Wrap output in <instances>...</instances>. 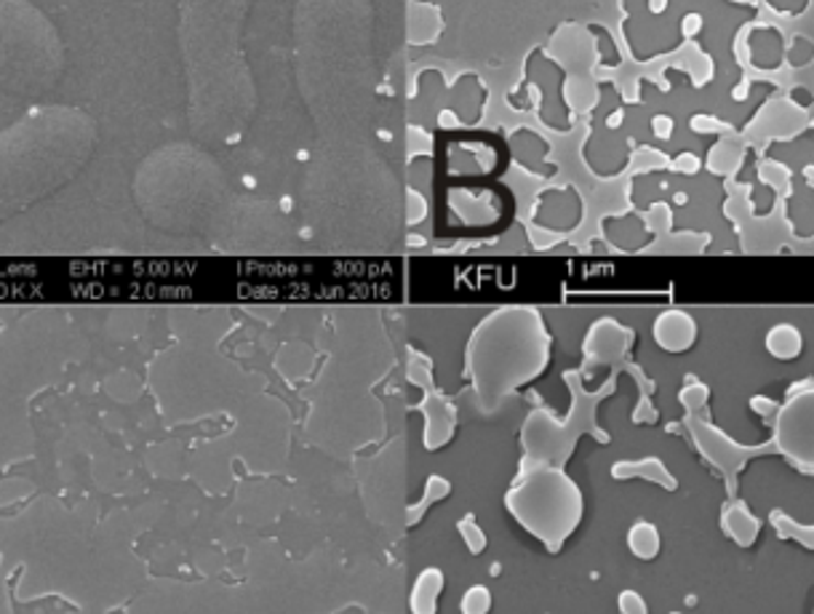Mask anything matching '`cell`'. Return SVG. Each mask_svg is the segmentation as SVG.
Listing matches in <instances>:
<instances>
[{
  "mask_svg": "<svg viewBox=\"0 0 814 614\" xmlns=\"http://www.w3.org/2000/svg\"><path fill=\"white\" fill-rule=\"evenodd\" d=\"M94 145V118L70 104H41L0 129V220L73 182Z\"/></svg>",
  "mask_w": 814,
  "mask_h": 614,
  "instance_id": "obj_1",
  "label": "cell"
},
{
  "mask_svg": "<svg viewBox=\"0 0 814 614\" xmlns=\"http://www.w3.org/2000/svg\"><path fill=\"white\" fill-rule=\"evenodd\" d=\"M65 70L57 24L30 0H0V91L41 99L57 89Z\"/></svg>",
  "mask_w": 814,
  "mask_h": 614,
  "instance_id": "obj_2",
  "label": "cell"
},
{
  "mask_svg": "<svg viewBox=\"0 0 814 614\" xmlns=\"http://www.w3.org/2000/svg\"><path fill=\"white\" fill-rule=\"evenodd\" d=\"M777 442L791 460L814 468V390L801 393L782 409Z\"/></svg>",
  "mask_w": 814,
  "mask_h": 614,
  "instance_id": "obj_3",
  "label": "cell"
},
{
  "mask_svg": "<svg viewBox=\"0 0 814 614\" xmlns=\"http://www.w3.org/2000/svg\"><path fill=\"white\" fill-rule=\"evenodd\" d=\"M655 337L660 347L670 353H683L694 345V337H698V326L694 321L689 319L687 313L681 310H670L657 319L655 324Z\"/></svg>",
  "mask_w": 814,
  "mask_h": 614,
  "instance_id": "obj_4",
  "label": "cell"
},
{
  "mask_svg": "<svg viewBox=\"0 0 814 614\" xmlns=\"http://www.w3.org/2000/svg\"><path fill=\"white\" fill-rule=\"evenodd\" d=\"M767 350L777 361H795L804 350V337L793 324H777L767 334Z\"/></svg>",
  "mask_w": 814,
  "mask_h": 614,
  "instance_id": "obj_5",
  "label": "cell"
},
{
  "mask_svg": "<svg viewBox=\"0 0 814 614\" xmlns=\"http://www.w3.org/2000/svg\"><path fill=\"white\" fill-rule=\"evenodd\" d=\"M20 574H22V567H20V572H16L9 580L11 610H14V614H73V612H78L76 606L67 604V601L59 599V595H46V599L30 601V604H22V601H16L14 588H16V580H20Z\"/></svg>",
  "mask_w": 814,
  "mask_h": 614,
  "instance_id": "obj_6",
  "label": "cell"
},
{
  "mask_svg": "<svg viewBox=\"0 0 814 614\" xmlns=\"http://www.w3.org/2000/svg\"><path fill=\"white\" fill-rule=\"evenodd\" d=\"M444 585V577L438 569H427L420 574L417 585L412 591V612L414 614H436V601Z\"/></svg>",
  "mask_w": 814,
  "mask_h": 614,
  "instance_id": "obj_7",
  "label": "cell"
},
{
  "mask_svg": "<svg viewBox=\"0 0 814 614\" xmlns=\"http://www.w3.org/2000/svg\"><path fill=\"white\" fill-rule=\"evenodd\" d=\"M627 548H631L633 556L644 558V561L655 558L660 554V532H657V526L649 524V521L633 524V529L627 532Z\"/></svg>",
  "mask_w": 814,
  "mask_h": 614,
  "instance_id": "obj_8",
  "label": "cell"
},
{
  "mask_svg": "<svg viewBox=\"0 0 814 614\" xmlns=\"http://www.w3.org/2000/svg\"><path fill=\"white\" fill-rule=\"evenodd\" d=\"M492 606V593L483 585H473L462 595V614H487Z\"/></svg>",
  "mask_w": 814,
  "mask_h": 614,
  "instance_id": "obj_9",
  "label": "cell"
},
{
  "mask_svg": "<svg viewBox=\"0 0 814 614\" xmlns=\"http://www.w3.org/2000/svg\"><path fill=\"white\" fill-rule=\"evenodd\" d=\"M462 535H465V539H468L470 550H473V554H481L483 545H487V537H483V532L478 529L476 521H465V524H462Z\"/></svg>",
  "mask_w": 814,
  "mask_h": 614,
  "instance_id": "obj_10",
  "label": "cell"
}]
</instances>
